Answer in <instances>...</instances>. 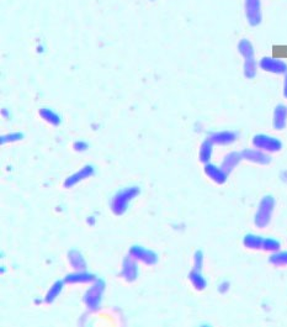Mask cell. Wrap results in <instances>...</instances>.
I'll list each match as a JSON object with an SVG mask.
<instances>
[{"mask_svg": "<svg viewBox=\"0 0 287 327\" xmlns=\"http://www.w3.org/2000/svg\"><path fill=\"white\" fill-rule=\"evenodd\" d=\"M139 194L138 188H126V189L120 190L116 193V195L111 200V209L116 215H122L128 208V204L132 201L133 198H136Z\"/></svg>", "mask_w": 287, "mask_h": 327, "instance_id": "6da1fadb", "label": "cell"}, {"mask_svg": "<svg viewBox=\"0 0 287 327\" xmlns=\"http://www.w3.org/2000/svg\"><path fill=\"white\" fill-rule=\"evenodd\" d=\"M284 95H285V98L287 99V73L285 77V83H284Z\"/></svg>", "mask_w": 287, "mask_h": 327, "instance_id": "f546056e", "label": "cell"}, {"mask_svg": "<svg viewBox=\"0 0 287 327\" xmlns=\"http://www.w3.org/2000/svg\"><path fill=\"white\" fill-rule=\"evenodd\" d=\"M194 263H195V269L196 271H201L202 264H204V255H202L201 251H197L194 256Z\"/></svg>", "mask_w": 287, "mask_h": 327, "instance_id": "484cf974", "label": "cell"}, {"mask_svg": "<svg viewBox=\"0 0 287 327\" xmlns=\"http://www.w3.org/2000/svg\"><path fill=\"white\" fill-rule=\"evenodd\" d=\"M242 157L243 159H247V161L253 162V163H258V164H269L270 163L271 158L269 154H267L264 151L262 150H244L242 152Z\"/></svg>", "mask_w": 287, "mask_h": 327, "instance_id": "ba28073f", "label": "cell"}, {"mask_svg": "<svg viewBox=\"0 0 287 327\" xmlns=\"http://www.w3.org/2000/svg\"><path fill=\"white\" fill-rule=\"evenodd\" d=\"M238 135L232 131H220L211 133L209 140L215 145H231L237 140Z\"/></svg>", "mask_w": 287, "mask_h": 327, "instance_id": "9c48e42d", "label": "cell"}, {"mask_svg": "<svg viewBox=\"0 0 287 327\" xmlns=\"http://www.w3.org/2000/svg\"><path fill=\"white\" fill-rule=\"evenodd\" d=\"M274 208H275V199L273 196L267 195L262 199L257 214H255V225L258 227L263 229V227H267L270 224Z\"/></svg>", "mask_w": 287, "mask_h": 327, "instance_id": "7a4b0ae2", "label": "cell"}, {"mask_svg": "<svg viewBox=\"0 0 287 327\" xmlns=\"http://www.w3.org/2000/svg\"><path fill=\"white\" fill-rule=\"evenodd\" d=\"M105 290V283L101 279H97L95 284L86 292L85 297H84V302L85 304L91 309V310H96L100 308V303H101L102 293Z\"/></svg>", "mask_w": 287, "mask_h": 327, "instance_id": "277c9868", "label": "cell"}, {"mask_svg": "<svg viewBox=\"0 0 287 327\" xmlns=\"http://www.w3.org/2000/svg\"><path fill=\"white\" fill-rule=\"evenodd\" d=\"M263 241H264L263 237L257 236V235L249 234L244 237L243 243L246 247L250 248V250H259V248L263 247Z\"/></svg>", "mask_w": 287, "mask_h": 327, "instance_id": "ac0fdd59", "label": "cell"}, {"mask_svg": "<svg viewBox=\"0 0 287 327\" xmlns=\"http://www.w3.org/2000/svg\"><path fill=\"white\" fill-rule=\"evenodd\" d=\"M94 174V168L91 166H85L83 167V168L80 169V171L77 172V173H74L73 175H70L69 178H68L67 180H65L64 185L67 188H70L73 187V185H75L77 183L81 182L83 179H86V178L91 177V175Z\"/></svg>", "mask_w": 287, "mask_h": 327, "instance_id": "8fae6325", "label": "cell"}, {"mask_svg": "<svg viewBox=\"0 0 287 327\" xmlns=\"http://www.w3.org/2000/svg\"><path fill=\"white\" fill-rule=\"evenodd\" d=\"M287 124V108L285 105H278L274 110L273 125L276 130H284Z\"/></svg>", "mask_w": 287, "mask_h": 327, "instance_id": "4fadbf2b", "label": "cell"}, {"mask_svg": "<svg viewBox=\"0 0 287 327\" xmlns=\"http://www.w3.org/2000/svg\"><path fill=\"white\" fill-rule=\"evenodd\" d=\"M23 137L22 133H9L6 136H2L1 137V143L5 142H14V141H19Z\"/></svg>", "mask_w": 287, "mask_h": 327, "instance_id": "4316f807", "label": "cell"}, {"mask_svg": "<svg viewBox=\"0 0 287 327\" xmlns=\"http://www.w3.org/2000/svg\"><path fill=\"white\" fill-rule=\"evenodd\" d=\"M257 68H258V64H257V62H255L254 58L246 59V62H244V67H243L244 75H246L247 78H249V79H252V78H254L255 75H257Z\"/></svg>", "mask_w": 287, "mask_h": 327, "instance_id": "7402d4cb", "label": "cell"}, {"mask_svg": "<svg viewBox=\"0 0 287 327\" xmlns=\"http://www.w3.org/2000/svg\"><path fill=\"white\" fill-rule=\"evenodd\" d=\"M242 159H243V157H242V153H238V152L228 153L227 156L225 157V159H223L221 168H222L223 171H225L227 174L231 173V172L233 171V169L236 168L237 166H238L239 162H241Z\"/></svg>", "mask_w": 287, "mask_h": 327, "instance_id": "5bb4252c", "label": "cell"}, {"mask_svg": "<svg viewBox=\"0 0 287 327\" xmlns=\"http://www.w3.org/2000/svg\"><path fill=\"white\" fill-rule=\"evenodd\" d=\"M68 258H69L70 264L73 266V268H75L77 271H84L86 267L85 260L83 258L81 253L77 250H72L69 253H68Z\"/></svg>", "mask_w": 287, "mask_h": 327, "instance_id": "2e32d148", "label": "cell"}, {"mask_svg": "<svg viewBox=\"0 0 287 327\" xmlns=\"http://www.w3.org/2000/svg\"><path fill=\"white\" fill-rule=\"evenodd\" d=\"M74 148L79 152H83V151H85L86 148H88V143L84 142V141H78V142L74 143Z\"/></svg>", "mask_w": 287, "mask_h": 327, "instance_id": "83f0119b", "label": "cell"}, {"mask_svg": "<svg viewBox=\"0 0 287 327\" xmlns=\"http://www.w3.org/2000/svg\"><path fill=\"white\" fill-rule=\"evenodd\" d=\"M246 15L250 26H258L263 20L260 0H246Z\"/></svg>", "mask_w": 287, "mask_h": 327, "instance_id": "5b68a950", "label": "cell"}, {"mask_svg": "<svg viewBox=\"0 0 287 327\" xmlns=\"http://www.w3.org/2000/svg\"><path fill=\"white\" fill-rule=\"evenodd\" d=\"M213 152V143L211 142L210 140L204 141V143L201 145V148H200V161L202 163H209L211 157H212Z\"/></svg>", "mask_w": 287, "mask_h": 327, "instance_id": "e0dca14e", "label": "cell"}, {"mask_svg": "<svg viewBox=\"0 0 287 327\" xmlns=\"http://www.w3.org/2000/svg\"><path fill=\"white\" fill-rule=\"evenodd\" d=\"M122 277L128 282H132L134 279L137 278L138 276V269H137V264L134 262V258L130 257L126 258L123 261V266H122Z\"/></svg>", "mask_w": 287, "mask_h": 327, "instance_id": "7c38bea8", "label": "cell"}, {"mask_svg": "<svg viewBox=\"0 0 287 327\" xmlns=\"http://www.w3.org/2000/svg\"><path fill=\"white\" fill-rule=\"evenodd\" d=\"M95 276L90 273H85V272H78V273L69 274L65 277V283H90V282L95 281Z\"/></svg>", "mask_w": 287, "mask_h": 327, "instance_id": "9a60e30c", "label": "cell"}, {"mask_svg": "<svg viewBox=\"0 0 287 327\" xmlns=\"http://www.w3.org/2000/svg\"><path fill=\"white\" fill-rule=\"evenodd\" d=\"M260 68L267 72L275 73V74H286L287 63L284 59L273 58V57H264L259 62Z\"/></svg>", "mask_w": 287, "mask_h": 327, "instance_id": "8992f818", "label": "cell"}, {"mask_svg": "<svg viewBox=\"0 0 287 327\" xmlns=\"http://www.w3.org/2000/svg\"><path fill=\"white\" fill-rule=\"evenodd\" d=\"M228 288H230V283H228V282H222V283L220 284V287H218V290H220V293H226L228 290Z\"/></svg>", "mask_w": 287, "mask_h": 327, "instance_id": "f1b7e54d", "label": "cell"}, {"mask_svg": "<svg viewBox=\"0 0 287 327\" xmlns=\"http://www.w3.org/2000/svg\"><path fill=\"white\" fill-rule=\"evenodd\" d=\"M62 288H63V283L62 282H56V283H54L53 285H52V288L51 289H49V292L47 293V295H46V302L47 303H52L53 302L54 299H56V298L58 297V295H59V293L62 292Z\"/></svg>", "mask_w": 287, "mask_h": 327, "instance_id": "cb8c5ba5", "label": "cell"}, {"mask_svg": "<svg viewBox=\"0 0 287 327\" xmlns=\"http://www.w3.org/2000/svg\"><path fill=\"white\" fill-rule=\"evenodd\" d=\"M269 261L274 266H287V251H285V252H275Z\"/></svg>", "mask_w": 287, "mask_h": 327, "instance_id": "d4e9b609", "label": "cell"}, {"mask_svg": "<svg viewBox=\"0 0 287 327\" xmlns=\"http://www.w3.org/2000/svg\"><path fill=\"white\" fill-rule=\"evenodd\" d=\"M39 116L44 120V121L49 122V124L58 126L60 124V117L56 112L52 111L51 109H41L39 110Z\"/></svg>", "mask_w": 287, "mask_h": 327, "instance_id": "44dd1931", "label": "cell"}, {"mask_svg": "<svg viewBox=\"0 0 287 327\" xmlns=\"http://www.w3.org/2000/svg\"><path fill=\"white\" fill-rule=\"evenodd\" d=\"M253 145L264 152H279L283 148V142L279 138L271 137L269 135H255L253 137Z\"/></svg>", "mask_w": 287, "mask_h": 327, "instance_id": "3957f363", "label": "cell"}, {"mask_svg": "<svg viewBox=\"0 0 287 327\" xmlns=\"http://www.w3.org/2000/svg\"><path fill=\"white\" fill-rule=\"evenodd\" d=\"M205 173L209 175L211 179L217 183V184H223V183H226L228 175L221 167H217L211 163L206 164V167H205Z\"/></svg>", "mask_w": 287, "mask_h": 327, "instance_id": "30bf717a", "label": "cell"}, {"mask_svg": "<svg viewBox=\"0 0 287 327\" xmlns=\"http://www.w3.org/2000/svg\"><path fill=\"white\" fill-rule=\"evenodd\" d=\"M262 248L265 251H269V252L275 253V252H279V251H280L281 243H280V241L269 237V239H264V241H263Z\"/></svg>", "mask_w": 287, "mask_h": 327, "instance_id": "603a6c76", "label": "cell"}, {"mask_svg": "<svg viewBox=\"0 0 287 327\" xmlns=\"http://www.w3.org/2000/svg\"><path fill=\"white\" fill-rule=\"evenodd\" d=\"M130 256L132 258H134V260L141 261L143 262V263L149 264V266L157 263L158 261L157 255H155L153 251L147 250V248H143V247H139V246H133V247L131 248Z\"/></svg>", "mask_w": 287, "mask_h": 327, "instance_id": "52a82bcc", "label": "cell"}, {"mask_svg": "<svg viewBox=\"0 0 287 327\" xmlns=\"http://www.w3.org/2000/svg\"><path fill=\"white\" fill-rule=\"evenodd\" d=\"M238 51L246 59L254 58V47L249 40H242L238 43Z\"/></svg>", "mask_w": 287, "mask_h": 327, "instance_id": "ffe728a7", "label": "cell"}, {"mask_svg": "<svg viewBox=\"0 0 287 327\" xmlns=\"http://www.w3.org/2000/svg\"><path fill=\"white\" fill-rule=\"evenodd\" d=\"M189 278H190L191 284L194 285L197 290H204L205 288H206L207 282H206V279L202 277V274L200 273V271L194 269V271L190 273V276H189Z\"/></svg>", "mask_w": 287, "mask_h": 327, "instance_id": "d6986e66", "label": "cell"}]
</instances>
